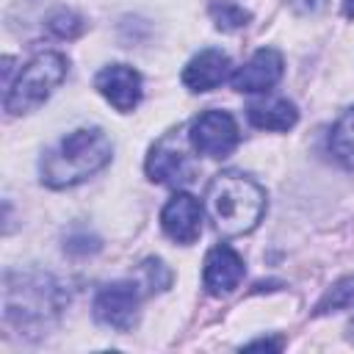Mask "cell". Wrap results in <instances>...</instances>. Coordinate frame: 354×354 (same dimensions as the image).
Instances as JSON below:
<instances>
[{
  "label": "cell",
  "instance_id": "6da1fadb",
  "mask_svg": "<svg viewBox=\"0 0 354 354\" xmlns=\"http://www.w3.org/2000/svg\"><path fill=\"white\" fill-rule=\"evenodd\" d=\"M205 207L218 235H246L260 224L266 213V191L246 174L221 171L207 185Z\"/></svg>",
  "mask_w": 354,
  "mask_h": 354
},
{
  "label": "cell",
  "instance_id": "7a4b0ae2",
  "mask_svg": "<svg viewBox=\"0 0 354 354\" xmlns=\"http://www.w3.org/2000/svg\"><path fill=\"white\" fill-rule=\"evenodd\" d=\"M111 160V141L97 127L72 130L61 138L39 163L41 183L47 188H72L97 174Z\"/></svg>",
  "mask_w": 354,
  "mask_h": 354
},
{
  "label": "cell",
  "instance_id": "3957f363",
  "mask_svg": "<svg viewBox=\"0 0 354 354\" xmlns=\"http://www.w3.org/2000/svg\"><path fill=\"white\" fill-rule=\"evenodd\" d=\"M3 307L6 318L17 321L19 326L44 324L64 307V293L61 285L53 282L47 274H8Z\"/></svg>",
  "mask_w": 354,
  "mask_h": 354
},
{
  "label": "cell",
  "instance_id": "277c9868",
  "mask_svg": "<svg viewBox=\"0 0 354 354\" xmlns=\"http://www.w3.org/2000/svg\"><path fill=\"white\" fill-rule=\"evenodd\" d=\"M66 66L69 64L61 53H41L33 61H28L6 91V111L8 113L36 111L66 77Z\"/></svg>",
  "mask_w": 354,
  "mask_h": 354
},
{
  "label": "cell",
  "instance_id": "5b68a950",
  "mask_svg": "<svg viewBox=\"0 0 354 354\" xmlns=\"http://www.w3.org/2000/svg\"><path fill=\"white\" fill-rule=\"evenodd\" d=\"M196 174V166L188 155L185 138L180 133H166L147 158V177L163 185H185Z\"/></svg>",
  "mask_w": 354,
  "mask_h": 354
},
{
  "label": "cell",
  "instance_id": "8992f818",
  "mask_svg": "<svg viewBox=\"0 0 354 354\" xmlns=\"http://www.w3.org/2000/svg\"><path fill=\"white\" fill-rule=\"evenodd\" d=\"M188 141L196 152L207 158H227L235 152L241 133H238L235 119L227 111H205L191 122Z\"/></svg>",
  "mask_w": 354,
  "mask_h": 354
},
{
  "label": "cell",
  "instance_id": "52a82bcc",
  "mask_svg": "<svg viewBox=\"0 0 354 354\" xmlns=\"http://www.w3.org/2000/svg\"><path fill=\"white\" fill-rule=\"evenodd\" d=\"M138 301L141 296L133 282H111L94 296L91 313L97 324L116 332H127L138 318Z\"/></svg>",
  "mask_w": 354,
  "mask_h": 354
},
{
  "label": "cell",
  "instance_id": "ba28073f",
  "mask_svg": "<svg viewBox=\"0 0 354 354\" xmlns=\"http://www.w3.org/2000/svg\"><path fill=\"white\" fill-rule=\"evenodd\" d=\"M246 268H243V260L241 254L227 246V243H218L207 252L205 257V266H202V285L210 296H230L241 279H243Z\"/></svg>",
  "mask_w": 354,
  "mask_h": 354
},
{
  "label": "cell",
  "instance_id": "9c48e42d",
  "mask_svg": "<svg viewBox=\"0 0 354 354\" xmlns=\"http://www.w3.org/2000/svg\"><path fill=\"white\" fill-rule=\"evenodd\" d=\"M163 232L177 243H194L202 232V205L196 196L177 191L160 210Z\"/></svg>",
  "mask_w": 354,
  "mask_h": 354
},
{
  "label": "cell",
  "instance_id": "30bf717a",
  "mask_svg": "<svg viewBox=\"0 0 354 354\" xmlns=\"http://www.w3.org/2000/svg\"><path fill=\"white\" fill-rule=\"evenodd\" d=\"M282 72H285L282 55L274 47H263L232 75V88L241 94H260V91L274 88Z\"/></svg>",
  "mask_w": 354,
  "mask_h": 354
},
{
  "label": "cell",
  "instance_id": "8fae6325",
  "mask_svg": "<svg viewBox=\"0 0 354 354\" xmlns=\"http://www.w3.org/2000/svg\"><path fill=\"white\" fill-rule=\"evenodd\" d=\"M94 86L122 113L133 111L138 105V100H141V75L133 66H127V64H111V66H105L97 75Z\"/></svg>",
  "mask_w": 354,
  "mask_h": 354
},
{
  "label": "cell",
  "instance_id": "7c38bea8",
  "mask_svg": "<svg viewBox=\"0 0 354 354\" xmlns=\"http://www.w3.org/2000/svg\"><path fill=\"white\" fill-rule=\"evenodd\" d=\"M232 72V64H230V55L221 53V50H202L199 55H194L185 69H183V83L191 88V91H210L216 86H221Z\"/></svg>",
  "mask_w": 354,
  "mask_h": 354
},
{
  "label": "cell",
  "instance_id": "4fadbf2b",
  "mask_svg": "<svg viewBox=\"0 0 354 354\" xmlns=\"http://www.w3.org/2000/svg\"><path fill=\"white\" fill-rule=\"evenodd\" d=\"M246 116L249 122L257 127V130H277V133H285L290 130L296 122H299V111L290 100H282V97H271V100H257L246 108Z\"/></svg>",
  "mask_w": 354,
  "mask_h": 354
},
{
  "label": "cell",
  "instance_id": "5bb4252c",
  "mask_svg": "<svg viewBox=\"0 0 354 354\" xmlns=\"http://www.w3.org/2000/svg\"><path fill=\"white\" fill-rule=\"evenodd\" d=\"M329 152L335 160L354 171V108L343 111L329 133Z\"/></svg>",
  "mask_w": 354,
  "mask_h": 354
},
{
  "label": "cell",
  "instance_id": "9a60e30c",
  "mask_svg": "<svg viewBox=\"0 0 354 354\" xmlns=\"http://www.w3.org/2000/svg\"><path fill=\"white\" fill-rule=\"evenodd\" d=\"M348 307H354V274L335 282L324 293V299L315 307V315H326V313H337V310H348Z\"/></svg>",
  "mask_w": 354,
  "mask_h": 354
},
{
  "label": "cell",
  "instance_id": "2e32d148",
  "mask_svg": "<svg viewBox=\"0 0 354 354\" xmlns=\"http://www.w3.org/2000/svg\"><path fill=\"white\" fill-rule=\"evenodd\" d=\"M210 17H213V22H216L221 30H238V28L246 25L249 11H243L241 6H235V3H230V0H221V3H213V6H210Z\"/></svg>",
  "mask_w": 354,
  "mask_h": 354
},
{
  "label": "cell",
  "instance_id": "e0dca14e",
  "mask_svg": "<svg viewBox=\"0 0 354 354\" xmlns=\"http://www.w3.org/2000/svg\"><path fill=\"white\" fill-rule=\"evenodd\" d=\"M47 28H50L55 36H61V39H75V36L83 30V22H80V17L72 14V11H58V14L50 17Z\"/></svg>",
  "mask_w": 354,
  "mask_h": 354
},
{
  "label": "cell",
  "instance_id": "ac0fdd59",
  "mask_svg": "<svg viewBox=\"0 0 354 354\" xmlns=\"http://www.w3.org/2000/svg\"><path fill=\"white\" fill-rule=\"evenodd\" d=\"M141 268H144V274H147L152 290H166V288L171 285V271H169L160 260H147Z\"/></svg>",
  "mask_w": 354,
  "mask_h": 354
},
{
  "label": "cell",
  "instance_id": "d6986e66",
  "mask_svg": "<svg viewBox=\"0 0 354 354\" xmlns=\"http://www.w3.org/2000/svg\"><path fill=\"white\" fill-rule=\"evenodd\" d=\"M290 6H293V11H299V14H315V11H321L324 6H326V0H288Z\"/></svg>",
  "mask_w": 354,
  "mask_h": 354
},
{
  "label": "cell",
  "instance_id": "ffe728a7",
  "mask_svg": "<svg viewBox=\"0 0 354 354\" xmlns=\"http://www.w3.org/2000/svg\"><path fill=\"white\" fill-rule=\"evenodd\" d=\"M246 348H279V343H271V340H254V343H249Z\"/></svg>",
  "mask_w": 354,
  "mask_h": 354
},
{
  "label": "cell",
  "instance_id": "44dd1931",
  "mask_svg": "<svg viewBox=\"0 0 354 354\" xmlns=\"http://www.w3.org/2000/svg\"><path fill=\"white\" fill-rule=\"evenodd\" d=\"M343 11H346L348 19H354V0H346V3H343Z\"/></svg>",
  "mask_w": 354,
  "mask_h": 354
},
{
  "label": "cell",
  "instance_id": "7402d4cb",
  "mask_svg": "<svg viewBox=\"0 0 354 354\" xmlns=\"http://www.w3.org/2000/svg\"><path fill=\"white\" fill-rule=\"evenodd\" d=\"M346 329H348V332H346V337H348V340H351V343H354V318H351V321H348V326H346Z\"/></svg>",
  "mask_w": 354,
  "mask_h": 354
}]
</instances>
